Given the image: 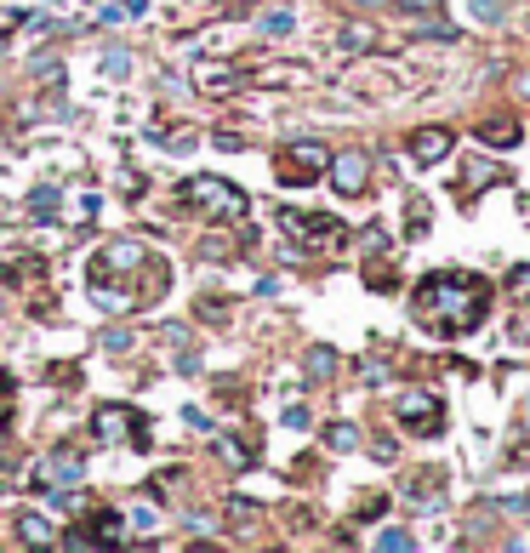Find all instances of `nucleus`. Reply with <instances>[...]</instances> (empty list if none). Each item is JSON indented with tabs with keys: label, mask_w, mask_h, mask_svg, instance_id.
<instances>
[{
	"label": "nucleus",
	"mask_w": 530,
	"mask_h": 553,
	"mask_svg": "<svg viewBox=\"0 0 530 553\" xmlns=\"http://www.w3.org/2000/svg\"><path fill=\"white\" fill-rule=\"evenodd\" d=\"M18 525H23V536H29V542H52V525H46L40 514H23Z\"/></svg>",
	"instance_id": "nucleus-11"
},
{
	"label": "nucleus",
	"mask_w": 530,
	"mask_h": 553,
	"mask_svg": "<svg viewBox=\"0 0 530 553\" xmlns=\"http://www.w3.org/2000/svg\"><path fill=\"white\" fill-rule=\"evenodd\" d=\"M137 428H143V422H137L126 405H103L98 411V434L103 439H126V434H137Z\"/></svg>",
	"instance_id": "nucleus-9"
},
{
	"label": "nucleus",
	"mask_w": 530,
	"mask_h": 553,
	"mask_svg": "<svg viewBox=\"0 0 530 553\" xmlns=\"http://www.w3.org/2000/svg\"><path fill=\"white\" fill-rule=\"evenodd\" d=\"M331 365H337L331 348H314V354H308V371H331Z\"/></svg>",
	"instance_id": "nucleus-15"
},
{
	"label": "nucleus",
	"mask_w": 530,
	"mask_h": 553,
	"mask_svg": "<svg viewBox=\"0 0 530 553\" xmlns=\"http://www.w3.org/2000/svg\"><path fill=\"white\" fill-rule=\"evenodd\" d=\"M286 160H297V166H286V183H303V177H314V172H325V166H331V155H325L320 143H291V155Z\"/></svg>",
	"instance_id": "nucleus-6"
},
{
	"label": "nucleus",
	"mask_w": 530,
	"mask_h": 553,
	"mask_svg": "<svg viewBox=\"0 0 530 553\" xmlns=\"http://www.w3.org/2000/svg\"><path fill=\"white\" fill-rule=\"evenodd\" d=\"M183 200H189L194 211H206V217H240L245 211V194L234 189V183H223V177H189L183 183Z\"/></svg>",
	"instance_id": "nucleus-2"
},
{
	"label": "nucleus",
	"mask_w": 530,
	"mask_h": 553,
	"mask_svg": "<svg viewBox=\"0 0 530 553\" xmlns=\"http://www.w3.org/2000/svg\"><path fill=\"white\" fill-rule=\"evenodd\" d=\"M35 217H57V189H40L35 194Z\"/></svg>",
	"instance_id": "nucleus-13"
},
{
	"label": "nucleus",
	"mask_w": 530,
	"mask_h": 553,
	"mask_svg": "<svg viewBox=\"0 0 530 553\" xmlns=\"http://www.w3.org/2000/svg\"><path fill=\"white\" fill-rule=\"evenodd\" d=\"M6 388H12V377H6V371H0V394H6Z\"/></svg>",
	"instance_id": "nucleus-19"
},
{
	"label": "nucleus",
	"mask_w": 530,
	"mask_h": 553,
	"mask_svg": "<svg viewBox=\"0 0 530 553\" xmlns=\"http://www.w3.org/2000/svg\"><path fill=\"white\" fill-rule=\"evenodd\" d=\"M325 439H331V451H354V445H360V434H354L348 422H337V428H331Z\"/></svg>",
	"instance_id": "nucleus-12"
},
{
	"label": "nucleus",
	"mask_w": 530,
	"mask_h": 553,
	"mask_svg": "<svg viewBox=\"0 0 530 553\" xmlns=\"http://www.w3.org/2000/svg\"><path fill=\"white\" fill-rule=\"evenodd\" d=\"M416 319H428L433 331H474L485 319V285L467 274H428L416 285Z\"/></svg>",
	"instance_id": "nucleus-1"
},
{
	"label": "nucleus",
	"mask_w": 530,
	"mask_h": 553,
	"mask_svg": "<svg viewBox=\"0 0 530 553\" xmlns=\"http://www.w3.org/2000/svg\"><path fill=\"white\" fill-rule=\"evenodd\" d=\"M365 177H371V160H365V155H337V160H331V183H337V194H360V189H365Z\"/></svg>",
	"instance_id": "nucleus-8"
},
{
	"label": "nucleus",
	"mask_w": 530,
	"mask_h": 553,
	"mask_svg": "<svg viewBox=\"0 0 530 553\" xmlns=\"http://www.w3.org/2000/svg\"><path fill=\"white\" fill-rule=\"evenodd\" d=\"M81 473H86L81 451H52V456L35 468V485H40V490H64V485H81Z\"/></svg>",
	"instance_id": "nucleus-4"
},
{
	"label": "nucleus",
	"mask_w": 530,
	"mask_h": 553,
	"mask_svg": "<svg viewBox=\"0 0 530 553\" xmlns=\"http://www.w3.org/2000/svg\"><path fill=\"white\" fill-rule=\"evenodd\" d=\"M405 12H433V0H399Z\"/></svg>",
	"instance_id": "nucleus-17"
},
{
	"label": "nucleus",
	"mask_w": 530,
	"mask_h": 553,
	"mask_svg": "<svg viewBox=\"0 0 530 553\" xmlns=\"http://www.w3.org/2000/svg\"><path fill=\"white\" fill-rule=\"evenodd\" d=\"M445 155H450V132L445 126H423V132L411 137V160L416 166H440Z\"/></svg>",
	"instance_id": "nucleus-7"
},
{
	"label": "nucleus",
	"mask_w": 530,
	"mask_h": 553,
	"mask_svg": "<svg viewBox=\"0 0 530 553\" xmlns=\"http://www.w3.org/2000/svg\"><path fill=\"white\" fill-rule=\"evenodd\" d=\"M262 29H269V35H291V12H274V18L262 23Z\"/></svg>",
	"instance_id": "nucleus-16"
},
{
	"label": "nucleus",
	"mask_w": 530,
	"mask_h": 553,
	"mask_svg": "<svg viewBox=\"0 0 530 553\" xmlns=\"http://www.w3.org/2000/svg\"><path fill=\"white\" fill-rule=\"evenodd\" d=\"M474 18L479 23H496V18H502V6H496V0H474Z\"/></svg>",
	"instance_id": "nucleus-14"
},
{
	"label": "nucleus",
	"mask_w": 530,
	"mask_h": 553,
	"mask_svg": "<svg viewBox=\"0 0 530 553\" xmlns=\"http://www.w3.org/2000/svg\"><path fill=\"white\" fill-rule=\"evenodd\" d=\"M485 143H519V126H513V120H491V126H485Z\"/></svg>",
	"instance_id": "nucleus-10"
},
{
	"label": "nucleus",
	"mask_w": 530,
	"mask_h": 553,
	"mask_svg": "<svg viewBox=\"0 0 530 553\" xmlns=\"http://www.w3.org/2000/svg\"><path fill=\"white\" fill-rule=\"evenodd\" d=\"M279 228L308 240V251H342V240H348V228L337 217H308V211H279Z\"/></svg>",
	"instance_id": "nucleus-3"
},
{
	"label": "nucleus",
	"mask_w": 530,
	"mask_h": 553,
	"mask_svg": "<svg viewBox=\"0 0 530 553\" xmlns=\"http://www.w3.org/2000/svg\"><path fill=\"white\" fill-rule=\"evenodd\" d=\"M149 6V0H120V12H143Z\"/></svg>",
	"instance_id": "nucleus-18"
},
{
	"label": "nucleus",
	"mask_w": 530,
	"mask_h": 553,
	"mask_svg": "<svg viewBox=\"0 0 530 553\" xmlns=\"http://www.w3.org/2000/svg\"><path fill=\"white\" fill-rule=\"evenodd\" d=\"M399 422L416 428V434H440V399H433L428 388H411L399 399Z\"/></svg>",
	"instance_id": "nucleus-5"
}]
</instances>
